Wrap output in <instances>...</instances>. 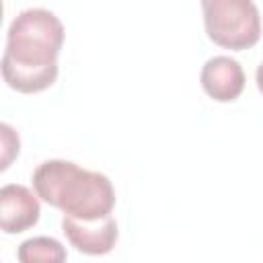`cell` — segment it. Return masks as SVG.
Instances as JSON below:
<instances>
[{"label":"cell","mask_w":263,"mask_h":263,"mask_svg":"<svg viewBox=\"0 0 263 263\" xmlns=\"http://www.w3.org/2000/svg\"><path fill=\"white\" fill-rule=\"evenodd\" d=\"M64 43L62 21L45 8L18 12L6 33L2 55L4 82L18 92H41L58 78V53Z\"/></svg>","instance_id":"obj_1"},{"label":"cell","mask_w":263,"mask_h":263,"mask_svg":"<svg viewBox=\"0 0 263 263\" xmlns=\"http://www.w3.org/2000/svg\"><path fill=\"white\" fill-rule=\"evenodd\" d=\"M37 197L78 220L111 216L115 189L111 181L70 160H45L33 173Z\"/></svg>","instance_id":"obj_2"},{"label":"cell","mask_w":263,"mask_h":263,"mask_svg":"<svg viewBox=\"0 0 263 263\" xmlns=\"http://www.w3.org/2000/svg\"><path fill=\"white\" fill-rule=\"evenodd\" d=\"M208 37L226 49L253 47L261 37L259 10L251 0H203Z\"/></svg>","instance_id":"obj_3"},{"label":"cell","mask_w":263,"mask_h":263,"mask_svg":"<svg viewBox=\"0 0 263 263\" xmlns=\"http://www.w3.org/2000/svg\"><path fill=\"white\" fill-rule=\"evenodd\" d=\"M62 228L70 245L84 255H105L117 242V222L113 216L99 220H78L64 216Z\"/></svg>","instance_id":"obj_4"},{"label":"cell","mask_w":263,"mask_h":263,"mask_svg":"<svg viewBox=\"0 0 263 263\" xmlns=\"http://www.w3.org/2000/svg\"><path fill=\"white\" fill-rule=\"evenodd\" d=\"M39 214V199L25 185L8 183L0 189V228L6 234H18L35 226Z\"/></svg>","instance_id":"obj_5"},{"label":"cell","mask_w":263,"mask_h":263,"mask_svg":"<svg viewBox=\"0 0 263 263\" xmlns=\"http://www.w3.org/2000/svg\"><path fill=\"white\" fill-rule=\"evenodd\" d=\"M201 86L214 101L230 103L245 88L242 66L230 55H214L201 68Z\"/></svg>","instance_id":"obj_6"},{"label":"cell","mask_w":263,"mask_h":263,"mask_svg":"<svg viewBox=\"0 0 263 263\" xmlns=\"http://www.w3.org/2000/svg\"><path fill=\"white\" fill-rule=\"evenodd\" d=\"M18 263H66V247L51 236H33L21 242Z\"/></svg>","instance_id":"obj_7"},{"label":"cell","mask_w":263,"mask_h":263,"mask_svg":"<svg viewBox=\"0 0 263 263\" xmlns=\"http://www.w3.org/2000/svg\"><path fill=\"white\" fill-rule=\"evenodd\" d=\"M0 140H2V164H0V168L6 171L12 162V158L18 154V136L8 123H2L0 125Z\"/></svg>","instance_id":"obj_8"},{"label":"cell","mask_w":263,"mask_h":263,"mask_svg":"<svg viewBox=\"0 0 263 263\" xmlns=\"http://www.w3.org/2000/svg\"><path fill=\"white\" fill-rule=\"evenodd\" d=\"M255 78H257V86H259V90L263 92V62L259 64V68H257V74H255Z\"/></svg>","instance_id":"obj_9"}]
</instances>
